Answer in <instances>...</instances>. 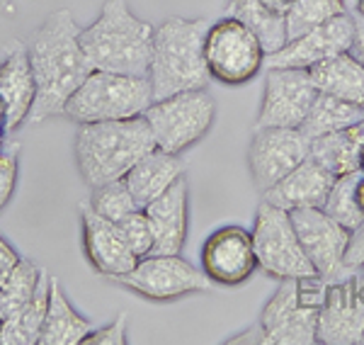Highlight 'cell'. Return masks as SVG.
<instances>
[{
  "label": "cell",
  "mask_w": 364,
  "mask_h": 345,
  "mask_svg": "<svg viewBox=\"0 0 364 345\" xmlns=\"http://www.w3.org/2000/svg\"><path fill=\"white\" fill-rule=\"evenodd\" d=\"M3 142H5V132H0V146H3Z\"/></svg>",
  "instance_id": "43"
},
{
  "label": "cell",
  "mask_w": 364,
  "mask_h": 345,
  "mask_svg": "<svg viewBox=\"0 0 364 345\" xmlns=\"http://www.w3.org/2000/svg\"><path fill=\"white\" fill-rule=\"evenodd\" d=\"M352 32H355V20L352 13L333 17L326 25L314 27L309 32L299 34L294 39H287L284 46L265 56L267 68H304L311 71L326 58H333L343 51H350Z\"/></svg>",
  "instance_id": "16"
},
{
  "label": "cell",
  "mask_w": 364,
  "mask_h": 345,
  "mask_svg": "<svg viewBox=\"0 0 364 345\" xmlns=\"http://www.w3.org/2000/svg\"><path fill=\"white\" fill-rule=\"evenodd\" d=\"M331 280L314 275L301 280H279V287L262 307L260 329L265 345L316 343L318 312Z\"/></svg>",
  "instance_id": "5"
},
{
  "label": "cell",
  "mask_w": 364,
  "mask_h": 345,
  "mask_svg": "<svg viewBox=\"0 0 364 345\" xmlns=\"http://www.w3.org/2000/svg\"><path fill=\"white\" fill-rule=\"evenodd\" d=\"M357 3H364V0H357Z\"/></svg>",
  "instance_id": "44"
},
{
  "label": "cell",
  "mask_w": 364,
  "mask_h": 345,
  "mask_svg": "<svg viewBox=\"0 0 364 345\" xmlns=\"http://www.w3.org/2000/svg\"><path fill=\"white\" fill-rule=\"evenodd\" d=\"M3 3H8V0H3Z\"/></svg>",
  "instance_id": "45"
},
{
  "label": "cell",
  "mask_w": 364,
  "mask_h": 345,
  "mask_svg": "<svg viewBox=\"0 0 364 345\" xmlns=\"http://www.w3.org/2000/svg\"><path fill=\"white\" fill-rule=\"evenodd\" d=\"M154 102V87L144 75L112 71H90V75L70 95L63 115L75 124L132 120L144 115Z\"/></svg>",
  "instance_id": "6"
},
{
  "label": "cell",
  "mask_w": 364,
  "mask_h": 345,
  "mask_svg": "<svg viewBox=\"0 0 364 345\" xmlns=\"http://www.w3.org/2000/svg\"><path fill=\"white\" fill-rule=\"evenodd\" d=\"M360 166H362V173H364V146H362V161H360Z\"/></svg>",
  "instance_id": "42"
},
{
  "label": "cell",
  "mask_w": 364,
  "mask_h": 345,
  "mask_svg": "<svg viewBox=\"0 0 364 345\" xmlns=\"http://www.w3.org/2000/svg\"><path fill=\"white\" fill-rule=\"evenodd\" d=\"M309 73L318 92L364 107V63L352 56L350 51L326 58Z\"/></svg>",
  "instance_id": "23"
},
{
  "label": "cell",
  "mask_w": 364,
  "mask_h": 345,
  "mask_svg": "<svg viewBox=\"0 0 364 345\" xmlns=\"http://www.w3.org/2000/svg\"><path fill=\"white\" fill-rule=\"evenodd\" d=\"M199 258L204 275L216 287H240L260 267L252 231L238 224H226L211 231L204 238Z\"/></svg>",
  "instance_id": "14"
},
{
  "label": "cell",
  "mask_w": 364,
  "mask_h": 345,
  "mask_svg": "<svg viewBox=\"0 0 364 345\" xmlns=\"http://www.w3.org/2000/svg\"><path fill=\"white\" fill-rule=\"evenodd\" d=\"M333 183H336V175L309 156L304 163H299L294 171L287 173L277 185H272L267 192H262V200L284 209V212L321 207L326 202Z\"/></svg>",
  "instance_id": "20"
},
{
  "label": "cell",
  "mask_w": 364,
  "mask_h": 345,
  "mask_svg": "<svg viewBox=\"0 0 364 345\" xmlns=\"http://www.w3.org/2000/svg\"><path fill=\"white\" fill-rule=\"evenodd\" d=\"M90 207L95 209L100 216L109 221H122L127 219L129 214L139 212V204L134 200L132 190L129 185L122 180H114V183H107V185H100V187H92V195L87 197Z\"/></svg>",
  "instance_id": "31"
},
{
  "label": "cell",
  "mask_w": 364,
  "mask_h": 345,
  "mask_svg": "<svg viewBox=\"0 0 364 345\" xmlns=\"http://www.w3.org/2000/svg\"><path fill=\"white\" fill-rule=\"evenodd\" d=\"M362 146H364V122L352 124L311 142V159L326 166L336 178L362 171Z\"/></svg>",
  "instance_id": "24"
},
{
  "label": "cell",
  "mask_w": 364,
  "mask_h": 345,
  "mask_svg": "<svg viewBox=\"0 0 364 345\" xmlns=\"http://www.w3.org/2000/svg\"><path fill=\"white\" fill-rule=\"evenodd\" d=\"M42 277H44L42 267L34 260L22 255V260L17 262L13 275H10L3 287H0V321L13 319L25 309V304L32 299V294L37 292Z\"/></svg>",
  "instance_id": "28"
},
{
  "label": "cell",
  "mask_w": 364,
  "mask_h": 345,
  "mask_svg": "<svg viewBox=\"0 0 364 345\" xmlns=\"http://www.w3.org/2000/svg\"><path fill=\"white\" fill-rule=\"evenodd\" d=\"M311 154V139L301 129L287 127H255V134L248 146V171L255 190L267 192L277 185L287 173H291L299 163Z\"/></svg>",
  "instance_id": "12"
},
{
  "label": "cell",
  "mask_w": 364,
  "mask_h": 345,
  "mask_svg": "<svg viewBox=\"0 0 364 345\" xmlns=\"http://www.w3.org/2000/svg\"><path fill=\"white\" fill-rule=\"evenodd\" d=\"M156 29L132 13L127 0H107L97 20L80 27V44L92 71L149 78Z\"/></svg>",
  "instance_id": "3"
},
{
  "label": "cell",
  "mask_w": 364,
  "mask_h": 345,
  "mask_svg": "<svg viewBox=\"0 0 364 345\" xmlns=\"http://www.w3.org/2000/svg\"><path fill=\"white\" fill-rule=\"evenodd\" d=\"M22 260V255L17 253V250L5 241L3 236H0V287L5 285V280L13 275V270L17 267V262Z\"/></svg>",
  "instance_id": "36"
},
{
  "label": "cell",
  "mask_w": 364,
  "mask_h": 345,
  "mask_svg": "<svg viewBox=\"0 0 364 345\" xmlns=\"http://www.w3.org/2000/svg\"><path fill=\"white\" fill-rule=\"evenodd\" d=\"M25 44L37 83V100L27 124H39L49 117L63 115L70 95L90 75L92 66L80 44L78 22L66 8L46 17Z\"/></svg>",
  "instance_id": "1"
},
{
  "label": "cell",
  "mask_w": 364,
  "mask_h": 345,
  "mask_svg": "<svg viewBox=\"0 0 364 345\" xmlns=\"http://www.w3.org/2000/svg\"><path fill=\"white\" fill-rule=\"evenodd\" d=\"M252 243H255L257 265L267 277L301 280L318 275L316 267L311 265L306 250H304L291 214L265 200L255 212Z\"/></svg>",
  "instance_id": "9"
},
{
  "label": "cell",
  "mask_w": 364,
  "mask_h": 345,
  "mask_svg": "<svg viewBox=\"0 0 364 345\" xmlns=\"http://www.w3.org/2000/svg\"><path fill=\"white\" fill-rule=\"evenodd\" d=\"M49 277L51 275L44 270L42 282L32 299L25 304V309L13 319L0 321V345H39L46 309H49Z\"/></svg>",
  "instance_id": "26"
},
{
  "label": "cell",
  "mask_w": 364,
  "mask_h": 345,
  "mask_svg": "<svg viewBox=\"0 0 364 345\" xmlns=\"http://www.w3.org/2000/svg\"><path fill=\"white\" fill-rule=\"evenodd\" d=\"M0 97L5 102V134L25 127L37 100V83L25 42H15L0 61Z\"/></svg>",
  "instance_id": "19"
},
{
  "label": "cell",
  "mask_w": 364,
  "mask_h": 345,
  "mask_svg": "<svg viewBox=\"0 0 364 345\" xmlns=\"http://www.w3.org/2000/svg\"><path fill=\"white\" fill-rule=\"evenodd\" d=\"M17 173H20V144L5 137L3 146H0V212L13 200Z\"/></svg>",
  "instance_id": "32"
},
{
  "label": "cell",
  "mask_w": 364,
  "mask_h": 345,
  "mask_svg": "<svg viewBox=\"0 0 364 345\" xmlns=\"http://www.w3.org/2000/svg\"><path fill=\"white\" fill-rule=\"evenodd\" d=\"M362 270H364V267H362Z\"/></svg>",
  "instance_id": "46"
},
{
  "label": "cell",
  "mask_w": 364,
  "mask_h": 345,
  "mask_svg": "<svg viewBox=\"0 0 364 345\" xmlns=\"http://www.w3.org/2000/svg\"><path fill=\"white\" fill-rule=\"evenodd\" d=\"M154 149L158 146L144 115L132 120L78 124V134L73 139L75 166L90 190L122 180Z\"/></svg>",
  "instance_id": "2"
},
{
  "label": "cell",
  "mask_w": 364,
  "mask_h": 345,
  "mask_svg": "<svg viewBox=\"0 0 364 345\" xmlns=\"http://www.w3.org/2000/svg\"><path fill=\"white\" fill-rule=\"evenodd\" d=\"M182 175H185V163L180 156L154 149L124 175V183L132 190L136 204L144 209L146 204H151L156 197L170 190Z\"/></svg>",
  "instance_id": "21"
},
{
  "label": "cell",
  "mask_w": 364,
  "mask_h": 345,
  "mask_svg": "<svg viewBox=\"0 0 364 345\" xmlns=\"http://www.w3.org/2000/svg\"><path fill=\"white\" fill-rule=\"evenodd\" d=\"M92 331L87 321L73 304L68 302L66 292L56 275L49 277V309H46L44 329L39 336V345H78Z\"/></svg>",
  "instance_id": "22"
},
{
  "label": "cell",
  "mask_w": 364,
  "mask_h": 345,
  "mask_svg": "<svg viewBox=\"0 0 364 345\" xmlns=\"http://www.w3.org/2000/svg\"><path fill=\"white\" fill-rule=\"evenodd\" d=\"M85 345H127L129 343V319L122 312L119 317H114L109 324L92 329L85 336Z\"/></svg>",
  "instance_id": "34"
},
{
  "label": "cell",
  "mask_w": 364,
  "mask_h": 345,
  "mask_svg": "<svg viewBox=\"0 0 364 345\" xmlns=\"http://www.w3.org/2000/svg\"><path fill=\"white\" fill-rule=\"evenodd\" d=\"M316 95L318 87L304 68H267L255 127L299 129Z\"/></svg>",
  "instance_id": "13"
},
{
  "label": "cell",
  "mask_w": 364,
  "mask_h": 345,
  "mask_svg": "<svg viewBox=\"0 0 364 345\" xmlns=\"http://www.w3.org/2000/svg\"><path fill=\"white\" fill-rule=\"evenodd\" d=\"M316 343L360 345L364 343V270H350L331 280L318 312Z\"/></svg>",
  "instance_id": "11"
},
{
  "label": "cell",
  "mask_w": 364,
  "mask_h": 345,
  "mask_svg": "<svg viewBox=\"0 0 364 345\" xmlns=\"http://www.w3.org/2000/svg\"><path fill=\"white\" fill-rule=\"evenodd\" d=\"M207 29L209 20L204 17H168L156 27L149 66L154 100L207 87L211 78L204 61Z\"/></svg>",
  "instance_id": "4"
},
{
  "label": "cell",
  "mask_w": 364,
  "mask_h": 345,
  "mask_svg": "<svg viewBox=\"0 0 364 345\" xmlns=\"http://www.w3.org/2000/svg\"><path fill=\"white\" fill-rule=\"evenodd\" d=\"M0 132H5V102L0 97Z\"/></svg>",
  "instance_id": "40"
},
{
  "label": "cell",
  "mask_w": 364,
  "mask_h": 345,
  "mask_svg": "<svg viewBox=\"0 0 364 345\" xmlns=\"http://www.w3.org/2000/svg\"><path fill=\"white\" fill-rule=\"evenodd\" d=\"M265 3H267L272 10H277V13L284 15V13H287V8H289V5L294 3V0H265Z\"/></svg>",
  "instance_id": "38"
},
{
  "label": "cell",
  "mask_w": 364,
  "mask_h": 345,
  "mask_svg": "<svg viewBox=\"0 0 364 345\" xmlns=\"http://www.w3.org/2000/svg\"><path fill=\"white\" fill-rule=\"evenodd\" d=\"M345 267L348 270H362L364 267V221L350 233L348 253H345Z\"/></svg>",
  "instance_id": "35"
},
{
  "label": "cell",
  "mask_w": 364,
  "mask_h": 345,
  "mask_svg": "<svg viewBox=\"0 0 364 345\" xmlns=\"http://www.w3.org/2000/svg\"><path fill=\"white\" fill-rule=\"evenodd\" d=\"M355 10H357V13H362V15H364V3H355Z\"/></svg>",
  "instance_id": "41"
},
{
  "label": "cell",
  "mask_w": 364,
  "mask_h": 345,
  "mask_svg": "<svg viewBox=\"0 0 364 345\" xmlns=\"http://www.w3.org/2000/svg\"><path fill=\"white\" fill-rule=\"evenodd\" d=\"M226 15L245 22L260 37L267 54H272V51H277L279 46L287 44L284 15L269 8L265 0H228Z\"/></svg>",
  "instance_id": "27"
},
{
  "label": "cell",
  "mask_w": 364,
  "mask_h": 345,
  "mask_svg": "<svg viewBox=\"0 0 364 345\" xmlns=\"http://www.w3.org/2000/svg\"><path fill=\"white\" fill-rule=\"evenodd\" d=\"M78 212H80L83 250H85L87 262H90L100 275H105V277H109V280H117V277H122V275H127L139 262V258L134 255V250L129 248L119 224L100 216L87 200L78 204Z\"/></svg>",
  "instance_id": "17"
},
{
  "label": "cell",
  "mask_w": 364,
  "mask_h": 345,
  "mask_svg": "<svg viewBox=\"0 0 364 345\" xmlns=\"http://www.w3.org/2000/svg\"><path fill=\"white\" fill-rule=\"evenodd\" d=\"M154 231L151 255H180L190 231V183L182 178L144 207Z\"/></svg>",
  "instance_id": "18"
},
{
  "label": "cell",
  "mask_w": 364,
  "mask_h": 345,
  "mask_svg": "<svg viewBox=\"0 0 364 345\" xmlns=\"http://www.w3.org/2000/svg\"><path fill=\"white\" fill-rule=\"evenodd\" d=\"M289 214L316 272L326 280H338L348 275L350 270L345 267V253H348L352 231L338 224L321 207L294 209Z\"/></svg>",
  "instance_id": "15"
},
{
  "label": "cell",
  "mask_w": 364,
  "mask_h": 345,
  "mask_svg": "<svg viewBox=\"0 0 364 345\" xmlns=\"http://www.w3.org/2000/svg\"><path fill=\"white\" fill-rule=\"evenodd\" d=\"M360 122H364V107L345 102L340 97L326 95V92H318L314 105H311L306 120L301 122L299 129L304 132V137L314 142V139L348 129V127L360 124Z\"/></svg>",
  "instance_id": "25"
},
{
  "label": "cell",
  "mask_w": 364,
  "mask_h": 345,
  "mask_svg": "<svg viewBox=\"0 0 364 345\" xmlns=\"http://www.w3.org/2000/svg\"><path fill=\"white\" fill-rule=\"evenodd\" d=\"M357 202H360V209H362V214H364V173H362L360 183H357Z\"/></svg>",
  "instance_id": "39"
},
{
  "label": "cell",
  "mask_w": 364,
  "mask_h": 345,
  "mask_svg": "<svg viewBox=\"0 0 364 345\" xmlns=\"http://www.w3.org/2000/svg\"><path fill=\"white\" fill-rule=\"evenodd\" d=\"M265 46L245 22L221 17L204 37V61L209 75L221 85H245L265 66Z\"/></svg>",
  "instance_id": "8"
},
{
  "label": "cell",
  "mask_w": 364,
  "mask_h": 345,
  "mask_svg": "<svg viewBox=\"0 0 364 345\" xmlns=\"http://www.w3.org/2000/svg\"><path fill=\"white\" fill-rule=\"evenodd\" d=\"M352 20H355V32H352V46H350V54L355 58H360L364 63V15L357 13L352 15Z\"/></svg>",
  "instance_id": "37"
},
{
  "label": "cell",
  "mask_w": 364,
  "mask_h": 345,
  "mask_svg": "<svg viewBox=\"0 0 364 345\" xmlns=\"http://www.w3.org/2000/svg\"><path fill=\"white\" fill-rule=\"evenodd\" d=\"M144 117L154 132L158 149L180 156L197 142H202L214 127L216 102L207 92V87H199V90H187L163 97V100H154Z\"/></svg>",
  "instance_id": "7"
},
{
  "label": "cell",
  "mask_w": 364,
  "mask_h": 345,
  "mask_svg": "<svg viewBox=\"0 0 364 345\" xmlns=\"http://www.w3.org/2000/svg\"><path fill=\"white\" fill-rule=\"evenodd\" d=\"M360 178H362V171L336 178L326 202L321 204L323 212L328 216H333L338 224H343L345 229H350V231H355L364 221L360 202H357V183H360Z\"/></svg>",
  "instance_id": "30"
},
{
  "label": "cell",
  "mask_w": 364,
  "mask_h": 345,
  "mask_svg": "<svg viewBox=\"0 0 364 345\" xmlns=\"http://www.w3.org/2000/svg\"><path fill=\"white\" fill-rule=\"evenodd\" d=\"M348 13V0H294L284 13L287 39L326 25L333 17Z\"/></svg>",
  "instance_id": "29"
},
{
  "label": "cell",
  "mask_w": 364,
  "mask_h": 345,
  "mask_svg": "<svg viewBox=\"0 0 364 345\" xmlns=\"http://www.w3.org/2000/svg\"><path fill=\"white\" fill-rule=\"evenodd\" d=\"M117 224H119L129 248L134 250V255H136L139 260L146 258V255H151V250H154V231H151L149 216H146L144 209L129 214L127 219L117 221Z\"/></svg>",
  "instance_id": "33"
},
{
  "label": "cell",
  "mask_w": 364,
  "mask_h": 345,
  "mask_svg": "<svg viewBox=\"0 0 364 345\" xmlns=\"http://www.w3.org/2000/svg\"><path fill=\"white\" fill-rule=\"evenodd\" d=\"M114 282L151 302H175L192 294H211L216 287L202 267L192 265L182 255H146Z\"/></svg>",
  "instance_id": "10"
}]
</instances>
